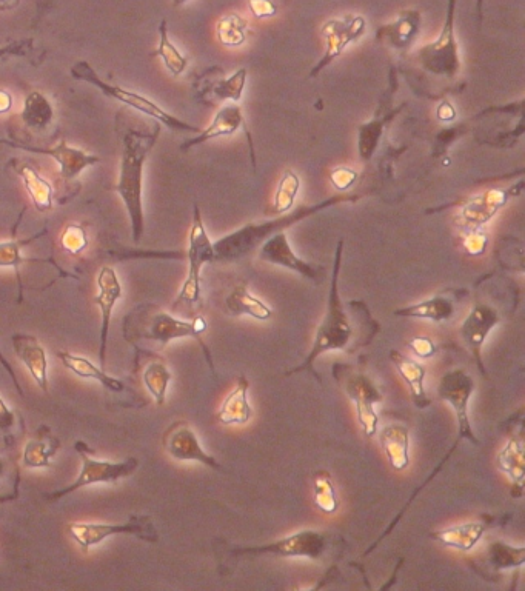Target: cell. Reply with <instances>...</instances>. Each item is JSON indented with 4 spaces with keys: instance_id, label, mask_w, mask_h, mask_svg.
I'll return each instance as SVG.
<instances>
[{
    "instance_id": "38",
    "label": "cell",
    "mask_w": 525,
    "mask_h": 591,
    "mask_svg": "<svg viewBox=\"0 0 525 591\" xmlns=\"http://www.w3.org/2000/svg\"><path fill=\"white\" fill-rule=\"evenodd\" d=\"M19 487H21V471L16 461L7 456H0V504L17 499Z\"/></svg>"
},
{
    "instance_id": "16",
    "label": "cell",
    "mask_w": 525,
    "mask_h": 591,
    "mask_svg": "<svg viewBox=\"0 0 525 591\" xmlns=\"http://www.w3.org/2000/svg\"><path fill=\"white\" fill-rule=\"evenodd\" d=\"M0 144L17 148V150L30 151V153L45 154V156L53 157L54 161L59 165L61 177L65 182L74 181V179L81 176L82 171L101 162V157L96 156V154L87 153V151L81 150V148L70 147L65 139H62L56 147L50 148L31 147V145L17 144V142L10 141H0Z\"/></svg>"
},
{
    "instance_id": "1",
    "label": "cell",
    "mask_w": 525,
    "mask_h": 591,
    "mask_svg": "<svg viewBox=\"0 0 525 591\" xmlns=\"http://www.w3.org/2000/svg\"><path fill=\"white\" fill-rule=\"evenodd\" d=\"M159 133H161V125H156L151 133L130 130L124 137L121 171H119L118 184L114 185V191L124 202L130 218L134 244H139L144 236L145 218L144 202H142L144 167L148 154L158 141Z\"/></svg>"
},
{
    "instance_id": "5",
    "label": "cell",
    "mask_w": 525,
    "mask_h": 591,
    "mask_svg": "<svg viewBox=\"0 0 525 591\" xmlns=\"http://www.w3.org/2000/svg\"><path fill=\"white\" fill-rule=\"evenodd\" d=\"M70 73L71 77L76 79V81L87 82V84L93 85L97 90H101L104 96L110 97L114 101L121 102V104L133 108V110L151 117L158 124L167 127L168 130L179 131V133H201L202 128L188 124V122L182 121L179 117L173 116V114L165 111L164 108L159 107L156 102L148 99V97L125 90V88L118 87V85H111L102 81L99 74L96 73V70L87 61H79L77 64H74L71 67Z\"/></svg>"
},
{
    "instance_id": "22",
    "label": "cell",
    "mask_w": 525,
    "mask_h": 591,
    "mask_svg": "<svg viewBox=\"0 0 525 591\" xmlns=\"http://www.w3.org/2000/svg\"><path fill=\"white\" fill-rule=\"evenodd\" d=\"M57 358L71 373L82 379L99 382L110 393L125 394L128 391L127 384L122 379L114 378L105 371V368L99 367L84 356L70 353V351H59Z\"/></svg>"
},
{
    "instance_id": "49",
    "label": "cell",
    "mask_w": 525,
    "mask_h": 591,
    "mask_svg": "<svg viewBox=\"0 0 525 591\" xmlns=\"http://www.w3.org/2000/svg\"><path fill=\"white\" fill-rule=\"evenodd\" d=\"M248 5H250L253 16L258 17V19H267V17L278 14V7H276L273 0H248Z\"/></svg>"
},
{
    "instance_id": "17",
    "label": "cell",
    "mask_w": 525,
    "mask_h": 591,
    "mask_svg": "<svg viewBox=\"0 0 525 591\" xmlns=\"http://www.w3.org/2000/svg\"><path fill=\"white\" fill-rule=\"evenodd\" d=\"M258 256L261 261L267 262V264L288 268V270L298 273L302 278L316 282L318 285L321 282L322 276H324V273L318 267L308 264L304 259L296 256L284 231H279V233L273 234L271 238H268L261 245Z\"/></svg>"
},
{
    "instance_id": "13",
    "label": "cell",
    "mask_w": 525,
    "mask_h": 591,
    "mask_svg": "<svg viewBox=\"0 0 525 591\" xmlns=\"http://www.w3.org/2000/svg\"><path fill=\"white\" fill-rule=\"evenodd\" d=\"M365 31H367V22L362 16L347 14L341 19H332V21L325 22L321 30V36L324 37L325 41L324 54H322L318 64L311 68L310 76H319V73L324 68H327L328 65L335 61L336 57L344 53L348 45L359 41L364 36Z\"/></svg>"
},
{
    "instance_id": "18",
    "label": "cell",
    "mask_w": 525,
    "mask_h": 591,
    "mask_svg": "<svg viewBox=\"0 0 525 591\" xmlns=\"http://www.w3.org/2000/svg\"><path fill=\"white\" fill-rule=\"evenodd\" d=\"M515 191L489 190L478 196L470 197L469 201L462 205L456 214V225L467 231L481 230L485 224H489L495 214L504 207L509 197Z\"/></svg>"
},
{
    "instance_id": "27",
    "label": "cell",
    "mask_w": 525,
    "mask_h": 591,
    "mask_svg": "<svg viewBox=\"0 0 525 591\" xmlns=\"http://www.w3.org/2000/svg\"><path fill=\"white\" fill-rule=\"evenodd\" d=\"M379 442L388 462L395 470H405L410 465V431L401 424L387 425L379 433Z\"/></svg>"
},
{
    "instance_id": "10",
    "label": "cell",
    "mask_w": 525,
    "mask_h": 591,
    "mask_svg": "<svg viewBox=\"0 0 525 591\" xmlns=\"http://www.w3.org/2000/svg\"><path fill=\"white\" fill-rule=\"evenodd\" d=\"M68 533L73 541L84 550L101 545L111 536H136L145 542H158V530L154 527L151 516H130L124 524H96V522H71Z\"/></svg>"
},
{
    "instance_id": "4",
    "label": "cell",
    "mask_w": 525,
    "mask_h": 591,
    "mask_svg": "<svg viewBox=\"0 0 525 591\" xmlns=\"http://www.w3.org/2000/svg\"><path fill=\"white\" fill-rule=\"evenodd\" d=\"M342 253H344V241H339L338 247H336L335 262H333L332 284H330V291H328L327 311H325L324 319H322L321 325L316 330L315 341H313V345L308 351L307 358L298 367L287 371V376L302 373V371H310L321 382L318 373L313 370L316 359L321 354L327 353V351L345 350L352 341L353 327L348 321L344 304H342L341 293H339Z\"/></svg>"
},
{
    "instance_id": "45",
    "label": "cell",
    "mask_w": 525,
    "mask_h": 591,
    "mask_svg": "<svg viewBox=\"0 0 525 591\" xmlns=\"http://www.w3.org/2000/svg\"><path fill=\"white\" fill-rule=\"evenodd\" d=\"M62 248L70 254H81L88 247V234L82 225L70 224L65 227L61 238Z\"/></svg>"
},
{
    "instance_id": "8",
    "label": "cell",
    "mask_w": 525,
    "mask_h": 591,
    "mask_svg": "<svg viewBox=\"0 0 525 591\" xmlns=\"http://www.w3.org/2000/svg\"><path fill=\"white\" fill-rule=\"evenodd\" d=\"M74 447L81 455V473H79L73 484L67 485L61 490L53 491L51 495L47 496V501L51 502V504L73 495L81 488L93 487V485L99 484H118L121 479L128 478V476L133 475L134 471L138 470L139 461L136 458H127L119 462L97 461V459H93L88 455V445L84 444V442H76Z\"/></svg>"
},
{
    "instance_id": "21",
    "label": "cell",
    "mask_w": 525,
    "mask_h": 591,
    "mask_svg": "<svg viewBox=\"0 0 525 591\" xmlns=\"http://www.w3.org/2000/svg\"><path fill=\"white\" fill-rule=\"evenodd\" d=\"M456 291L452 293L436 294L433 298L425 299L418 304L408 305V307L399 308L395 311V316L399 318L425 319L439 324L447 322L455 316L458 296Z\"/></svg>"
},
{
    "instance_id": "25",
    "label": "cell",
    "mask_w": 525,
    "mask_h": 591,
    "mask_svg": "<svg viewBox=\"0 0 525 591\" xmlns=\"http://www.w3.org/2000/svg\"><path fill=\"white\" fill-rule=\"evenodd\" d=\"M390 361L393 362L396 370H398L399 376L404 379L405 384L410 388V393H412L416 407L421 408V410L430 407L432 401L427 398L424 387L425 376H427V370H425L424 365L419 364L415 359L407 358L404 354L399 353L398 350L390 351Z\"/></svg>"
},
{
    "instance_id": "19",
    "label": "cell",
    "mask_w": 525,
    "mask_h": 591,
    "mask_svg": "<svg viewBox=\"0 0 525 591\" xmlns=\"http://www.w3.org/2000/svg\"><path fill=\"white\" fill-rule=\"evenodd\" d=\"M122 299V285L119 282L118 273L111 267H102L97 276V294L94 298L99 311H101V348L99 359L101 367L105 368L107 362L108 334H110L111 319L116 304Z\"/></svg>"
},
{
    "instance_id": "40",
    "label": "cell",
    "mask_w": 525,
    "mask_h": 591,
    "mask_svg": "<svg viewBox=\"0 0 525 591\" xmlns=\"http://www.w3.org/2000/svg\"><path fill=\"white\" fill-rule=\"evenodd\" d=\"M385 119L375 117L373 121L359 127L358 136V151L362 161H370L376 148H378L379 141H381L382 131H384Z\"/></svg>"
},
{
    "instance_id": "46",
    "label": "cell",
    "mask_w": 525,
    "mask_h": 591,
    "mask_svg": "<svg viewBox=\"0 0 525 591\" xmlns=\"http://www.w3.org/2000/svg\"><path fill=\"white\" fill-rule=\"evenodd\" d=\"M487 244H489V236L485 231H482V228L481 230L467 231L465 233L464 248L472 256H479V254L484 253Z\"/></svg>"
},
{
    "instance_id": "11",
    "label": "cell",
    "mask_w": 525,
    "mask_h": 591,
    "mask_svg": "<svg viewBox=\"0 0 525 591\" xmlns=\"http://www.w3.org/2000/svg\"><path fill=\"white\" fill-rule=\"evenodd\" d=\"M476 384L469 371L456 368L447 371L438 385L439 398L452 407L455 411L456 424H458V438L469 441L472 445H481L472 422H470L469 404L475 393Z\"/></svg>"
},
{
    "instance_id": "34",
    "label": "cell",
    "mask_w": 525,
    "mask_h": 591,
    "mask_svg": "<svg viewBox=\"0 0 525 591\" xmlns=\"http://www.w3.org/2000/svg\"><path fill=\"white\" fill-rule=\"evenodd\" d=\"M499 470L504 471L516 485L522 488V482L525 478L524 464V444L521 439H510L505 447L499 451L498 455Z\"/></svg>"
},
{
    "instance_id": "9",
    "label": "cell",
    "mask_w": 525,
    "mask_h": 591,
    "mask_svg": "<svg viewBox=\"0 0 525 591\" xmlns=\"http://www.w3.org/2000/svg\"><path fill=\"white\" fill-rule=\"evenodd\" d=\"M456 2L458 0H449L447 4L444 27L438 39L432 44L424 45L418 53V61L425 71L447 79L458 76L462 67L459 45L456 41Z\"/></svg>"
},
{
    "instance_id": "37",
    "label": "cell",
    "mask_w": 525,
    "mask_h": 591,
    "mask_svg": "<svg viewBox=\"0 0 525 591\" xmlns=\"http://www.w3.org/2000/svg\"><path fill=\"white\" fill-rule=\"evenodd\" d=\"M159 34H161V41H159L158 51L156 56L161 57L165 68L170 71L173 76H181L188 67V59L171 44L170 37H168L167 21H162L159 25Z\"/></svg>"
},
{
    "instance_id": "20",
    "label": "cell",
    "mask_w": 525,
    "mask_h": 591,
    "mask_svg": "<svg viewBox=\"0 0 525 591\" xmlns=\"http://www.w3.org/2000/svg\"><path fill=\"white\" fill-rule=\"evenodd\" d=\"M14 353L17 359L30 371L31 378L36 382L37 387L50 391V379H48V356L47 350L36 336L31 334L17 333L11 338Z\"/></svg>"
},
{
    "instance_id": "28",
    "label": "cell",
    "mask_w": 525,
    "mask_h": 591,
    "mask_svg": "<svg viewBox=\"0 0 525 591\" xmlns=\"http://www.w3.org/2000/svg\"><path fill=\"white\" fill-rule=\"evenodd\" d=\"M228 314L230 316H250L258 321H268L273 316V310L261 299L256 298L248 290L247 282H241L236 285L235 290L231 291L227 301H225Z\"/></svg>"
},
{
    "instance_id": "2",
    "label": "cell",
    "mask_w": 525,
    "mask_h": 591,
    "mask_svg": "<svg viewBox=\"0 0 525 591\" xmlns=\"http://www.w3.org/2000/svg\"><path fill=\"white\" fill-rule=\"evenodd\" d=\"M207 328V321L202 316H196L191 321H184V319L174 318L173 314L158 310V308L136 307V310L128 314L125 319L124 338L130 344L148 341L156 342L162 348L167 347L171 341H178V339H194L201 345L211 371H215L210 350L202 339Z\"/></svg>"
},
{
    "instance_id": "31",
    "label": "cell",
    "mask_w": 525,
    "mask_h": 591,
    "mask_svg": "<svg viewBox=\"0 0 525 591\" xmlns=\"http://www.w3.org/2000/svg\"><path fill=\"white\" fill-rule=\"evenodd\" d=\"M171 379L173 374L161 358L151 359L142 371V382L158 407H162L167 401Z\"/></svg>"
},
{
    "instance_id": "32",
    "label": "cell",
    "mask_w": 525,
    "mask_h": 591,
    "mask_svg": "<svg viewBox=\"0 0 525 591\" xmlns=\"http://www.w3.org/2000/svg\"><path fill=\"white\" fill-rule=\"evenodd\" d=\"M21 116L28 128L42 131L53 121L54 108L48 101V97L41 91H31L25 99Z\"/></svg>"
},
{
    "instance_id": "48",
    "label": "cell",
    "mask_w": 525,
    "mask_h": 591,
    "mask_svg": "<svg viewBox=\"0 0 525 591\" xmlns=\"http://www.w3.org/2000/svg\"><path fill=\"white\" fill-rule=\"evenodd\" d=\"M408 347H410V350H412L418 358L422 359L432 358L433 354L436 353L435 342L430 338H425V336H416L415 339L408 342Z\"/></svg>"
},
{
    "instance_id": "44",
    "label": "cell",
    "mask_w": 525,
    "mask_h": 591,
    "mask_svg": "<svg viewBox=\"0 0 525 591\" xmlns=\"http://www.w3.org/2000/svg\"><path fill=\"white\" fill-rule=\"evenodd\" d=\"M37 238L39 236H34V238L27 239V241L0 242V268H14L19 273V267L25 262H37L30 261V259H25L22 256V248Z\"/></svg>"
},
{
    "instance_id": "7",
    "label": "cell",
    "mask_w": 525,
    "mask_h": 591,
    "mask_svg": "<svg viewBox=\"0 0 525 591\" xmlns=\"http://www.w3.org/2000/svg\"><path fill=\"white\" fill-rule=\"evenodd\" d=\"M187 261V279H185L173 307H178L181 304H198L201 299L202 268L211 262H216L215 245L205 230L198 205H194L193 224H191L190 238H188Z\"/></svg>"
},
{
    "instance_id": "47",
    "label": "cell",
    "mask_w": 525,
    "mask_h": 591,
    "mask_svg": "<svg viewBox=\"0 0 525 591\" xmlns=\"http://www.w3.org/2000/svg\"><path fill=\"white\" fill-rule=\"evenodd\" d=\"M356 181H358V173L352 168L338 167L330 173V182L339 191H347Z\"/></svg>"
},
{
    "instance_id": "50",
    "label": "cell",
    "mask_w": 525,
    "mask_h": 591,
    "mask_svg": "<svg viewBox=\"0 0 525 591\" xmlns=\"http://www.w3.org/2000/svg\"><path fill=\"white\" fill-rule=\"evenodd\" d=\"M0 365L4 367V370L7 371L8 376H10L11 381L14 382V387H16L17 393L21 394L22 398H24V390H22L21 384H19V379H17L16 371H14L13 365L8 362V359L5 358L4 353L0 351Z\"/></svg>"
},
{
    "instance_id": "53",
    "label": "cell",
    "mask_w": 525,
    "mask_h": 591,
    "mask_svg": "<svg viewBox=\"0 0 525 591\" xmlns=\"http://www.w3.org/2000/svg\"><path fill=\"white\" fill-rule=\"evenodd\" d=\"M21 0H0V11L13 10Z\"/></svg>"
},
{
    "instance_id": "3",
    "label": "cell",
    "mask_w": 525,
    "mask_h": 591,
    "mask_svg": "<svg viewBox=\"0 0 525 591\" xmlns=\"http://www.w3.org/2000/svg\"><path fill=\"white\" fill-rule=\"evenodd\" d=\"M361 197V194L328 197L327 201L308 205V207L296 208L293 213L281 214L279 218L273 219V221L251 222V224L244 225V227L227 234L219 241L213 242L216 262L238 261V259L244 258L259 245L264 244L273 234L287 230L291 225L298 224V222L310 218L313 214L321 213V211L328 210V208L335 207V205L345 204V202L359 201Z\"/></svg>"
},
{
    "instance_id": "35",
    "label": "cell",
    "mask_w": 525,
    "mask_h": 591,
    "mask_svg": "<svg viewBox=\"0 0 525 591\" xmlns=\"http://www.w3.org/2000/svg\"><path fill=\"white\" fill-rule=\"evenodd\" d=\"M489 562L492 567L501 571L521 568L525 564V547H515L504 541L493 542L489 547Z\"/></svg>"
},
{
    "instance_id": "51",
    "label": "cell",
    "mask_w": 525,
    "mask_h": 591,
    "mask_svg": "<svg viewBox=\"0 0 525 591\" xmlns=\"http://www.w3.org/2000/svg\"><path fill=\"white\" fill-rule=\"evenodd\" d=\"M456 117L455 108L449 102H442L438 108V119L442 122H452Z\"/></svg>"
},
{
    "instance_id": "43",
    "label": "cell",
    "mask_w": 525,
    "mask_h": 591,
    "mask_svg": "<svg viewBox=\"0 0 525 591\" xmlns=\"http://www.w3.org/2000/svg\"><path fill=\"white\" fill-rule=\"evenodd\" d=\"M245 84H247V70L241 68L233 76L216 84L213 93L221 101H231L238 104L241 101L242 93H244Z\"/></svg>"
},
{
    "instance_id": "23",
    "label": "cell",
    "mask_w": 525,
    "mask_h": 591,
    "mask_svg": "<svg viewBox=\"0 0 525 591\" xmlns=\"http://www.w3.org/2000/svg\"><path fill=\"white\" fill-rule=\"evenodd\" d=\"M421 21V13L418 10L401 11L395 22L376 31V37L378 41L387 42L395 50L407 51L421 30Z\"/></svg>"
},
{
    "instance_id": "14",
    "label": "cell",
    "mask_w": 525,
    "mask_h": 591,
    "mask_svg": "<svg viewBox=\"0 0 525 591\" xmlns=\"http://www.w3.org/2000/svg\"><path fill=\"white\" fill-rule=\"evenodd\" d=\"M165 451L171 458L182 462H199L213 470H222L221 464L202 448L196 431L185 421L174 422L162 439Z\"/></svg>"
},
{
    "instance_id": "26",
    "label": "cell",
    "mask_w": 525,
    "mask_h": 591,
    "mask_svg": "<svg viewBox=\"0 0 525 591\" xmlns=\"http://www.w3.org/2000/svg\"><path fill=\"white\" fill-rule=\"evenodd\" d=\"M250 382L241 376L236 387L227 394L218 411V422L224 425H244L253 418V408L248 402Z\"/></svg>"
},
{
    "instance_id": "39",
    "label": "cell",
    "mask_w": 525,
    "mask_h": 591,
    "mask_svg": "<svg viewBox=\"0 0 525 591\" xmlns=\"http://www.w3.org/2000/svg\"><path fill=\"white\" fill-rule=\"evenodd\" d=\"M299 188H301V179L295 171L287 170L282 174L281 181H279L278 190L275 194V202L273 208L276 213L285 214L291 210L295 205L296 196H298Z\"/></svg>"
},
{
    "instance_id": "42",
    "label": "cell",
    "mask_w": 525,
    "mask_h": 591,
    "mask_svg": "<svg viewBox=\"0 0 525 591\" xmlns=\"http://www.w3.org/2000/svg\"><path fill=\"white\" fill-rule=\"evenodd\" d=\"M315 504L319 510L328 515L338 510L335 487H333L332 478L325 470L318 471L315 476Z\"/></svg>"
},
{
    "instance_id": "54",
    "label": "cell",
    "mask_w": 525,
    "mask_h": 591,
    "mask_svg": "<svg viewBox=\"0 0 525 591\" xmlns=\"http://www.w3.org/2000/svg\"><path fill=\"white\" fill-rule=\"evenodd\" d=\"M482 8H484V0H476V13H478L479 24L482 22Z\"/></svg>"
},
{
    "instance_id": "33",
    "label": "cell",
    "mask_w": 525,
    "mask_h": 591,
    "mask_svg": "<svg viewBox=\"0 0 525 591\" xmlns=\"http://www.w3.org/2000/svg\"><path fill=\"white\" fill-rule=\"evenodd\" d=\"M19 176L24 181L25 188L30 194L34 207L39 211H47L53 207V187L45 181L41 174L37 173L30 165L19 168Z\"/></svg>"
},
{
    "instance_id": "55",
    "label": "cell",
    "mask_w": 525,
    "mask_h": 591,
    "mask_svg": "<svg viewBox=\"0 0 525 591\" xmlns=\"http://www.w3.org/2000/svg\"><path fill=\"white\" fill-rule=\"evenodd\" d=\"M185 2H188V0H173L174 7H181Z\"/></svg>"
},
{
    "instance_id": "24",
    "label": "cell",
    "mask_w": 525,
    "mask_h": 591,
    "mask_svg": "<svg viewBox=\"0 0 525 591\" xmlns=\"http://www.w3.org/2000/svg\"><path fill=\"white\" fill-rule=\"evenodd\" d=\"M244 114L242 108L235 102L224 105L221 110L216 113L215 119L211 121L205 130L196 134L193 139L182 144V150L187 151L191 148L198 147V145L205 144V142L216 139V137L231 136L235 134L239 128L244 127Z\"/></svg>"
},
{
    "instance_id": "15",
    "label": "cell",
    "mask_w": 525,
    "mask_h": 591,
    "mask_svg": "<svg viewBox=\"0 0 525 591\" xmlns=\"http://www.w3.org/2000/svg\"><path fill=\"white\" fill-rule=\"evenodd\" d=\"M501 324V314L492 305L479 304L473 305L467 318L462 322L459 328L462 342L467 345L473 353L476 364H478L479 371L485 376L484 362H482V347H484L485 339L489 336L493 328Z\"/></svg>"
},
{
    "instance_id": "6",
    "label": "cell",
    "mask_w": 525,
    "mask_h": 591,
    "mask_svg": "<svg viewBox=\"0 0 525 591\" xmlns=\"http://www.w3.org/2000/svg\"><path fill=\"white\" fill-rule=\"evenodd\" d=\"M335 378L338 379L347 398L355 405L356 416L367 438H373L378 433L379 415L376 405L384 401L379 388L370 376L355 371L347 365H335Z\"/></svg>"
},
{
    "instance_id": "36",
    "label": "cell",
    "mask_w": 525,
    "mask_h": 591,
    "mask_svg": "<svg viewBox=\"0 0 525 591\" xmlns=\"http://www.w3.org/2000/svg\"><path fill=\"white\" fill-rule=\"evenodd\" d=\"M248 22L238 13H230L218 22V39L224 47H241L247 41Z\"/></svg>"
},
{
    "instance_id": "12",
    "label": "cell",
    "mask_w": 525,
    "mask_h": 591,
    "mask_svg": "<svg viewBox=\"0 0 525 591\" xmlns=\"http://www.w3.org/2000/svg\"><path fill=\"white\" fill-rule=\"evenodd\" d=\"M325 548H327V538L324 533L316 530H302L270 544L238 548L235 553L236 555L276 556V558H305L315 561L322 558Z\"/></svg>"
},
{
    "instance_id": "30",
    "label": "cell",
    "mask_w": 525,
    "mask_h": 591,
    "mask_svg": "<svg viewBox=\"0 0 525 591\" xmlns=\"http://www.w3.org/2000/svg\"><path fill=\"white\" fill-rule=\"evenodd\" d=\"M484 533V524L467 522V524H459L455 525V527L444 528V530L433 531V533H430L429 538L441 545H445V547L470 551L481 541Z\"/></svg>"
},
{
    "instance_id": "29",
    "label": "cell",
    "mask_w": 525,
    "mask_h": 591,
    "mask_svg": "<svg viewBox=\"0 0 525 591\" xmlns=\"http://www.w3.org/2000/svg\"><path fill=\"white\" fill-rule=\"evenodd\" d=\"M59 448L61 442L51 433L50 428H41L37 430L36 438L25 445L22 462L28 468H51Z\"/></svg>"
},
{
    "instance_id": "41",
    "label": "cell",
    "mask_w": 525,
    "mask_h": 591,
    "mask_svg": "<svg viewBox=\"0 0 525 591\" xmlns=\"http://www.w3.org/2000/svg\"><path fill=\"white\" fill-rule=\"evenodd\" d=\"M25 431V421L19 411L8 407L7 402L0 396V435L5 444L11 445L21 438Z\"/></svg>"
},
{
    "instance_id": "52",
    "label": "cell",
    "mask_w": 525,
    "mask_h": 591,
    "mask_svg": "<svg viewBox=\"0 0 525 591\" xmlns=\"http://www.w3.org/2000/svg\"><path fill=\"white\" fill-rule=\"evenodd\" d=\"M13 107V96L8 91L0 90V114L8 113Z\"/></svg>"
}]
</instances>
